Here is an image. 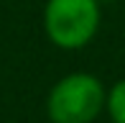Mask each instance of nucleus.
Segmentation results:
<instances>
[{
  "instance_id": "nucleus-4",
  "label": "nucleus",
  "mask_w": 125,
  "mask_h": 123,
  "mask_svg": "<svg viewBox=\"0 0 125 123\" xmlns=\"http://www.w3.org/2000/svg\"><path fill=\"white\" fill-rule=\"evenodd\" d=\"M100 5H112V3H117V0H97Z\"/></svg>"
},
{
  "instance_id": "nucleus-3",
  "label": "nucleus",
  "mask_w": 125,
  "mask_h": 123,
  "mask_svg": "<svg viewBox=\"0 0 125 123\" xmlns=\"http://www.w3.org/2000/svg\"><path fill=\"white\" fill-rule=\"evenodd\" d=\"M105 110L112 123H125V77L117 80L115 85L107 90L105 98Z\"/></svg>"
},
{
  "instance_id": "nucleus-2",
  "label": "nucleus",
  "mask_w": 125,
  "mask_h": 123,
  "mask_svg": "<svg viewBox=\"0 0 125 123\" xmlns=\"http://www.w3.org/2000/svg\"><path fill=\"white\" fill-rule=\"evenodd\" d=\"M102 5L97 0H49L43 8V31L64 51L84 49L100 31Z\"/></svg>"
},
{
  "instance_id": "nucleus-1",
  "label": "nucleus",
  "mask_w": 125,
  "mask_h": 123,
  "mask_svg": "<svg viewBox=\"0 0 125 123\" xmlns=\"http://www.w3.org/2000/svg\"><path fill=\"white\" fill-rule=\"evenodd\" d=\"M107 90L100 77L89 72H72L54 82L46 98L51 123H94L105 110Z\"/></svg>"
}]
</instances>
